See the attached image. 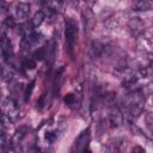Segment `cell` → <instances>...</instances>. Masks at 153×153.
Returning <instances> with one entry per match:
<instances>
[{
  "mask_svg": "<svg viewBox=\"0 0 153 153\" xmlns=\"http://www.w3.org/2000/svg\"><path fill=\"white\" fill-rule=\"evenodd\" d=\"M44 19H45V14H44V12H43V11H38V12H36V14L33 16L31 23H32L33 27H37V26H39V25L43 23Z\"/></svg>",
  "mask_w": 153,
  "mask_h": 153,
  "instance_id": "cell-10",
  "label": "cell"
},
{
  "mask_svg": "<svg viewBox=\"0 0 153 153\" xmlns=\"http://www.w3.org/2000/svg\"><path fill=\"white\" fill-rule=\"evenodd\" d=\"M22 32H23L24 37L30 36V35L33 32V25H32V23H31V22H30V23H29V22L24 23L23 26H22Z\"/></svg>",
  "mask_w": 153,
  "mask_h": 153,
  "instance_id": "cell-11",
  "label": "cell"
},
{
  "mask_svg": "<svg viewBox=\"0 0 153 153\" xmlns=\"http://www.w3.org/2000/svg\"><path fill=\"white\" fill-rule=\"evenodd\" d=\"M82 153H91V151H90V149H88V147H87V148H85V149L82 151Z\"/></svg>",
  "mask_w": 153,
  "mask_h": 153,
  "instance_id": "cell-21",
  "label": "cell"
},
{
  "mask_svg": "<svg viewBox=\"0 0 153 153\" xmlns=\"http://www.w3.org/2000/svg\"><path fill=\"white\" fill-rule=\"evenodd\" d=\"M133 153H145V149L140 146H135L134 149H133Z\"/></svg>",
  "mask_w": 153,
  "mask_h": 153,
  "instance_id": "cell-19",
  "label": "cell"
},
{
  "mask_svg": "<svg viewBox=\"0 0 153 153\" xmlns=\"http://www.w3.org/2000/svg\"><path fill=\"white\" fill-rule=\"evenodd\" d=\"M75 102V96L73 93H68L65 96V103H67L68 105H72Z\"/></svg>",
  "mask_w": 153,
  "mask_h": 153,
  "instance_id": "cell-16",
  "label": "cell"
},
{
  "mask_svg": "<svg viewBox=\"0 0 153 153\" xmlns=\"http://www.w3.org/2000/svg\"><path fill=\"white\" fill-rule=\"evenodd\" d=\"M29 14V5L26 2H19L16 7V20L24 22Z\"/></svg>",
  "mask_w": 153,
  "mask_h": 153,
  "instance_id": "cell-6",
  "label": "cell"
},
{
  "mask_svg": "<svg viewBox=\"0 0 153 153\" xmlns=\"http://www.w3.org/2000/svg\"><path fill=\"white\" fill-rule=\"evenodd\" d=\"M25 69H33L36 67V61H33L32 59H26L23 61V65H22Z\"/></svg>",
  "mask_w": 153,
  "mask_h": 153,
  "instance_id": "cell-13",
  "label": "cell"
},
{
  "mask_svg": "<svg viewBox=\"0 0 153 153\" xmlns=\"http://www.w3.org/2000/svg\"><path fill=\"white\" fill-rule=\"evenodd\" d=\"M65 36H66V43L68 48V53L71 56H73L75 42H76V36H78V26L74 20L67 19L66 20V27H65Z\"/></svg>",
  "mask_w": 153,
  "mask_h": 153,
  "instance_id": "cell-1",
  "label": "cell"
},
{
  "mask_svg": "<svg viewBox=\"0 0 153 153\" xmlns=\"http://www.w3.org/2000/svg\"><path fill=\"white\" fill-rule=\"evenodd\" d=\"M45 139H47L49 142H53V141L56 139V134H55V133H53V131H50V133H47V135H45Z\"/></svg>",
  "mask_w": 153,
  "mask_h": 153,
  "instance_id": "cell-18",
  "label": "cell"
},
{
  "mask_svg": "<svg viewBox=\"0 0 153 153\" xmlns=\"http://www.w3.org/2000/svg\"><path fill=\"white\" fill-rule=\"evenodd\" d=\"M4 114L6 116H8L11 118V121H16L19 116V108L17 105V103L12 99V98H5L1 100V104H0Z\"/></svg>",
  "mask_w": 153,
  "mask_h": 153,
  "instance_id": "cell-2",
  "label": "cell"
},
{
  "mask_svg": "<svg viewBox=\"0 0 153 153\" xmlns=\"http://www.w3.org/2000/svg\"><path fill=\"white\" fill-rule=\"evenodd\" d=\"M5 23H6L8 26H13V25H14V20H13V18H11V17H10V18H6V22H5Z\"/></svg>",
  "mask_w": 153,
  "mask_h": 153,
  "instance_id": "cell-20",
  "label": "cell"
},
{
  "mask_svg": "<svg viewBox=\"0 0 153 153\" xmlns=\"http://www.w3.org/2000/svg\"><path fill=\"white\" fill-rule=\"evenodd\" d=\"M32 60L33 61H36V60H43L44 57H47V49L45 48H38L35 53H33V55H32Z\"/></svg>",
  "mask_w": 153,
  "mask_h": 153,
  "instance_id": "cell-12",
  "label": "cell"
},
{
  "mask_svg": "<svg viewBox=\"0 0 153 153\" xmlns=\"http://www.w3.org/2000/svg\"><path fill=\"white\" fill-rule=\"evenodd\" d=\"M104 48L105 47H104L103 43H100L99 41H93L91 43V54H92V56L93 57H99L103 54Z\"/></svg>",
  "mask_w": 153,
  "mask_h": 153,
  "instance_id": "cell-8",
  "label": "cell"
},
{
  "mask_svg": "<svg viewBox=\"0 0 153 153\" xmlns=\"http://www.w3.org/2000/svg\"><path fill=\"white\" fill-rule=\"evenodd\" d=\"M27 133H29V128H27L26 126H22V127L16 131V134L13 135L12 145H19V142H22V140L26 136Z\"/></svg>",
  "mask_w": 153,
  "mask_h": 153,
  "instance_id": "cell-7",
  "label": "cell"
},
{
  "mask_svg": "<svg viewBox=\"0 0 153 153\" xmlns=\"http://www.w3.org/2000/svg\"><path fill=\"white\" fill-rule=\"evenodd\" d=\"M33 85H35V81H31L30 85H27V87H26V90H25V100H27V99L30 98L31 92H32V90H33Z\"/></svg>",
  "mask_w": 153,
  "mask_h": 153,
  "instance_id": "cell-15",
  "label": "cell"
},
{
  "mask_svg": "<svg viewBox=\"0 0 153 153\" xmlns=\"http://www.w3.org/2000/svg\"><path fill=\"white\" fill-rule=\"evenodd\" d=\"M88 129L84 130L75 140L74 142V149H75V153H82V151L85 148H87V142H88Z\"/></svg>",
  "mask_w": 153,
  "mask_h": 153,
  "instance_id": "cell-4",
  "label": "cell"
},
{
  "mask_svg": "<svg viewBox=\"0 0 153 153\" xmlns=\"http://www.w3.org/2000/svg\"><path fill=\"white\" fill-rule=\"evenodd\" d=\"M0 123H1V126H2V127L7 128V127H10V126H11L12 121H11V118H10L8 116H6L5 114H2V115L0 116Z\"/></svg>",
  "mask_w": 153,
  "mask_h": 153,
  "instance_id": "cell-14",
  "label": "cell"
},
{
  "mask_svg": "<svg viewBox=\"0 0 153 153\" xmlns=\"http://www.w3.org/2000/svg\"><path fill=\"white\" fill-rule=\"evenodd\" d=\"M152 7V4L149 1H146V0H139V1H135L133 4V8L135 11H147Z\"/></svg>",
  "mask_w": 153,
  "mask_h": 153,
  "instance_id": "cell-9",
  "label": "cell"
},
{
  "mask_svg": "<svg viewBox=\"0 0 153 153\" xmlns=\"http://www.w3.org/2000/svg\"><path fill=\"white\" fill-rule=\"evenodd\" d=\"M0 47H1V53L5 57V60H8L13 56V49H12V44L10 42V38L7 37L6 33L1 35L0 38Z\"/></svg>",
  "mask_w": 153,
  "mask_h": 153,
  "instance_id": "cell-3",
  "label": "cell"
},
{
  "mask_svg": "<svg viewBox=\"0 0 153 153\" xmlns=\"http://www.w3.org/2000/svg\"><path fill=\"white\" fill-rule=\"evenodd\" d=\"M106 26H108L109 29H116V27L118 26V23H117V20H115V19H109V20L106 22Z\"/></svg>",
  "mask_w": 153,
  "mask_h": 153,
  "instance_id": "cell-17",
  "label": "cell"
},
{
  "mask_svg": "<svg viewBox=\"0 0 153 153\" xmlns=\"http://www.w3.org/2000/svg\"><path fill=\"white\" fill-rule=\"evenodd\" d=\"M123 121L122 114L117 108H112L109 112V123L111 127H118Z\"/></svg>",
  "mask_w": 153,
  "mask_h": 153,
  "instance_id": "cell-5",
  "label": "cell"
}]
</instances>
